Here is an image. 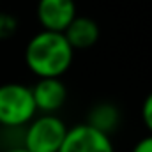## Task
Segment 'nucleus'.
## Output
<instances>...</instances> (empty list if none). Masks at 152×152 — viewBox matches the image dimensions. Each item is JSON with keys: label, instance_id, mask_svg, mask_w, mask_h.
I'll return each mask as SVG.
<instances>
[{"label": "nucleus", "instance_id": "obj_1", "mask_svg": "<svg viewBox=\"0 0 152 152\" xmlns=\"http://www.w3.org/2000/svg\"><path fill=\"white\" fill-rule=\"evenodd\" d=\"M75 50L64 32L41 30L25 46V64L37 78H60L73 64Z\"/></svg>", "mask_w": 152, "mask_h": 152}, {"label": "nucleus", "instance_id": "obj_2", "mask_svg": "<svg viewBox=\"0 0 152 152\" xmlns=\"http://www.w3.org/2000/svg\"><path fill=\"white\" fill-rule=\"evenodd\" d=\"M36 113L37 108L30 87L16 81L0 85V126H27L36 117Z\"/></svg>", "mask_w": 152, "mask_h": 152}, {"label": "nucleus", "instance_id": "obj_3", "mask_svg": "<svg viewBox=\"0 0 152 152\" xmlns=\"http://www.w3.org/2000/svg\"><path fill=\"white\" fill-rule=\"evenodd\" d=\"M67 126L55 113H42L27 124L23 149L28 152H58L67 134Z\"/></svg>", "mask_w": 152, "mask_h": 152}, {"label": "nucleus", "instance_id": "obj_4", "mask_svg": "<svg viewBox=\"0 0 152 152\" xmlns=\"http://www.w3.org/2000/svg\"><path fill=\"white\" fill-rule=\"evenodd\" d=\"M58 152H115L108 134L94 129L92 126L78 124L67 129Z\"/></svg>", "mask_w": 152, "mask_h": 152}, {"label": "nucleus", "instance_id": "obj_5", "mask_svg": "<svg viewBox=\"0 0 152 152\" xmlns=\"http://www.w3.org/2000/svg\"><path fill=\"white\" fill-rule=\"evenodd\" d=\"M76 16L75 0H39L37 20L42 30L64 32Z\"/></svg>", "mask_w": 152, "mask_h": 152}, {"label": "nucleus", "instance_id": "obj_6", "mask_svg": "<svg viewBox=\"0 0 152 152\" xmlns=\"http://www.w3.org/2000/svg\"><path fill=\"white\" fill-rule=\"evenodd\" d=\"M30 88L36 108L41 113H55L67 101V88L60 78H39Z\"/></svg>", "mask_w": 152, "mask_h": 152}, {"label": "nucleus", "instance_id": "obj_7", "mask_svg": "<svg viewBox=\"0 0 152 152\" xmlns=\"http://www.w3.org/2000/svg\"><path fill=\"white\" fill-rule=\"evenodd\" d=\"M64 36L73 50H87L99 41V25L87 16H76L64 30Z\"/></svg>", "mask_w": 152, "mask_h": 152}, {"label": "nucleus", "instance_id": "obj_8", "mask_svg": "<svg viewBox=\"0 0 152 152\" xmlns=\"http://www.w3.org/2000/svg\"><path fill=\"white\" fill-rule=\"evenodd\" d=\"M87 124L110 136L120 124V112L112 103H99L88 112Z\"/></svg>", "mask_w": 152, "mask_h": 152}, {"label": "nucleus", "instance_id": "obj_9", "mask_svg": "<svg viewBox=\"0 0 152 152\" xmlns=\"http://www.w3.org/2000/svg\"><path fill=\"white\" fill-rule=\"evenodd\" d=\"M18 30V20L9 12H0V41L11 39Z\"/></svg>", "mask_w": 152, "mask_h": 152}, {"label": "nucleus", "instance_id": "obj_10", "mask_svg": "<svg viewBox=\"0 0 152 152\" xmlns=\"http://www.w3.org/2000/svg\"><path fill=\"white\" fill-rule=\"evenodd\" d=\"M142 120L152 134V92L145 97V101L142 104Z\"/></svg>", "mask_w": 152, "mask_h": 152}, {"label": "nucleus", "instance_id": "obj_11", "mask_svg": "<svg viewBox=\"0 0 152 152\" xmlns=\"http://www.w3.org/2000/svg\"><path fill=\"white\" fill-rule=\"evenodd\" d=\"M131 152H152V134H147L143 136L134 147Z\"/></svg>", "mask_w": 152, "mask_h": 152}, {"label": "nucleus", "instance_id": "obj_12", "mask_svg": "<svg viewBox=\"0 0 152 152\" xmlns=\"http://www.w3.org/2000/svg\"><path fill=\"white\" fill-rule=\"evenodd\" d=\"M4 152H28L27 149H23V147H14V149H7V151Z\"/></svg>", "mask_w": 152, "mask_h": 152}]
</instances>
